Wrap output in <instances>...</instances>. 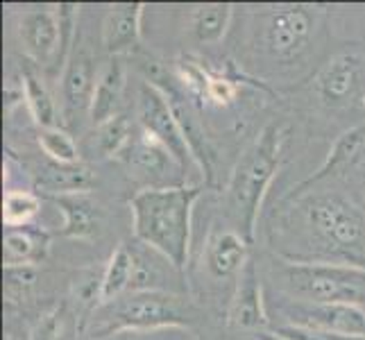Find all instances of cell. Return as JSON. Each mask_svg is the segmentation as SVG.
<instances>
[{
  "label": "cell",
  "instance_id": "9a60e30c",
  "mask_svg": "<svg viewBox=\"0 0 365 340\" xmlns=\"http://www.w3.org/2000/svg\"><path fill=\"white\" fill-rule=\"evenodd\" d=\"M55 205L64 216V230L61 234L78 241H89L100 234L103 227V209L86 193H71V195H55Z\"/></svg>",
  "mask_w": 365,
  "mask_h": 340
},
{
  "label": "cell",
  "instance_id": "277c9868",
  "mask_svg": "<svg viewBox=\"0 0 365 340\" xmlns=\"http://www.w3.org/2000/svg\"><path fill=\"white\" fill-rule=\"evenodd\" d=\"M191 320V306L184 297L168 291H134L107 304H98L91 322V336L107 338L123 331L188 326Z\"/></svg>",
  "mask_w": 365,
  "mask_h": 340
},
{
  "label": "cell",
  "instance_id": "cb8c5ba5",
  "mask_svg": "<svg viewBox=\"0 0 365 340\" xmlns=\"http://www.w3.org/2000/svg\"><path fill=\"white\" fill-rule=\"evenodd\" d=\"M41 209V200L30 191H7L3 197V222L7 227H25Z\"/></svg>",
  "mask_w": 365,
  "mask_h": 340
},
{
  "label": "cell",
  "instance_id": "30bf717a",
  "mask_svg": "<svg viewBox=\"0 0 365 340\" xmlns=\"http://www.w3.org/2000/svg\"><path fill=\"white\" fill-rule=\"evenodd\" d=\"M363 86V64L356 55L341 53L334 55L318 73L316 91L329 107H345L361 98Z\"/></svg>",
  "mask_w": 365,
  "mask_h": 340
},
{
  "label": "cell",
  "instance_id": "8992f818",
  "mask_svg": "<svg viewBox=\"0 0 365 340\" xmlns=\"http://www.w3.org/2000/svg\"><path fill=\"white\" fill-rule=\"evenodd\" d=\"M313 30L316 14L309 7L284 5L263 14L259 23V46L274 59H293L307 48Z\"/></svg>",
  "mask_w": 365,
  "mask_h": 340
},
{
  "label": "cell",
  "instance_id": "7402d4cb",
  "mask_svg": "<svg viewBox=\"0 0 365 340\" xmlns=\"http://www.w3.org/2000/svg\"><path fill=\"white\" fill-rule=\"evenodd\" d=\"M234 9L232 5L213 3V5H200L191 14V30L200 43H218L232 23Z\"/></svg>",
  "mask_w": 365,
  "mask_h": 340
},
{
  "label": "cell",
  "instance_id": "4dcf8cb0",
  "mask_svg": "<svg viewBox=\"0 0 365 340\" xmlns=\"http://www.w3.org/2000/svg\"><path fill=\"white\" fill-rule=\"evenodd\" d=\"M329 338H334V340H365V336H361V338H336V336H329Z\"/></svg>",
  "mask_w": 365,
  "mask_h": 340
},
{
  "label": "cell",
  "instance_id": "ba28073f",
  "mask_svg": "<svg viewBox=\"0 0 365 340\" xmlns=\"http://www.w3.org/2000/svg\"><path fill=\"white\" fill-rule=\"evenodd\" d=\"M293 326L336 338H361L365 336V306L354 304H311L295 302L286 309Z\"/></svg>",
  "mask_w": 365,
  "mask_h": 340
},
{
  "label": "cell",
  "instance_id": "4316f807",
  "mask_svg": "<svg viewBox=\"0 0 365 340\" xmlns=\"http://www.w3.org/2000/svg\"><path fill=\"white\" fill-rule=\"evenodd\" d=\"M238 98V86L234 80L222 78V75H209L207 84V100H211L213 105H232Z\"/></svg>",
  "mask_w": 365,
  "mask_h": 340
},
{
  "label": "cell",
  "instance_id": "d4e9b609",
  "mask_svg": "<svg viewBox=\"0 0 365 340\" xmlns=\"http://www.w3.org/2000/svg\"><path fill=\"white\" fill-rule=\"evenodd\" d=\"M132 123L125 116H116L109 123L100 125V134H98V145L100 153L105 157H120L128 145L132 143Z\"/></svg>",
  "mask_w": 365,
  "mask_h": 340
},
{
  "label": "cell",
  "instance_id": "7a4b0ae2",
  "mask_svg": "<svg viewBox=\"0 0 365 340\" xmlns=\"http://www.w3.org/2000/svg\"><path fill=\"white\" fill-rule=\"evenodd\" d=\"M311 254L304 261L341 263L365 270V213L341 193L293 197Z\"/></svg>",
  "mask_w": 365,
  "mask_h": 340
},
{
  "label": "cell",
  "instance_id": "603a6c76",
  "mask_svg": "<svg viewBox=\"0 0 365 340\" xmlns=\"http://www.w3.org/2000/svg\"><path fill=\"white\" fill-rule=\"evenodd\" d=\"M23 96H25V103H28V109L32 113L34 123L39 125L41 130L57 128L55 100H53V96L48 93L46 86L30 73L23 75Z\"/></svg>",
  "mask_w": 365,
  "mask_h": 340
},
{
  "label": "cell",
  "instance_id": "7c38bea8",
  "mask_svg": "<svg viewBox=\"0 0 365 340\" xmlns=\"http://www.w3.org/2000/svg\"><path fill=\"white\" fill-rule=\"evenodd\" d=\"M230 322L238 329H261L266 324V311H263V293L257 274L255 261H247L241 274L236 277V288L230 302Z\"/></svg>",
  "mask_w": 365,
  "mask_h": 340
},
{
  "label": "cell",
  "instance_id": "484cf974",
  "mask_svg": "<svg viewBox=\"0 0 365 340\" xmlns=\"http://www.w3.org/2000/svg\"><path fill=\"white\" fill-rule=\"evenodd\" d=\"M39 143L41 150L50 157V161L57 163H75L78 161V145H75L73 136L59 128L39 130Z\"/></svg>",
  "mask_w": 365,
  "mask_h": 340
},
{
  "label": "cell",
  "instance_id": "2e32d148",
  "mask_svg": "<svg viewBox=\"0 0 365 340\" xmlns=\"http://www.w3.org/2000/svg\"><path fill=\"white\" fill-rule=\"evenodd\" d=\"M120 159L128 161L138 175H143V177H148V180H163L170 168L184 170L180 166V161L143 130L138 132V136L132 138V143L120 155Z\"/></svg>",
  "mask_w": 365,
  "mask_h": 340
},
{
  "label": "cell",
  "instance_id": "52a82bcc",
  "mask_svg": "<svg viewBox=\"0 0 365 340\" xmlns=\"http://www.w3.org/2000/svg\"><path fill=\"white\" fill-rule=\"evenodd\" d=\"M136 113H138V125H141V130L148 132L157 143L166 148L168 153L180 161V166L184 170L191 166V163L197 166V161L191 153V145H188L180 123L175 118V113L168 105V98L163 96L161 89H157V86L150 82H143L138 86Z\"/></svg>",
  "mask_w": 365,
  "mask_h": 340
},
{
  "label": "cell",
  "instance_id": "3957f363",
  "mask_svg": "<svg viewBox=\"0 0 365 340\" xmlns=\"http://www.w3.org/2000/svg\"><path fill=\"white\" fill-rule=\"evenodd\" d=\"M284 132L277 125L263 128L238 159L227 184V213L236 225V232L250 243L255 238L261 202L272 184L279 166Z\"/></svg>",
  "mask_w": 365,
  "mask_h": 340
},
{
  "label": "cell",
  "instance_id": "ffe728a7",
  "mask_svg": "<svg viewBox=\"0 0 365 340\" xmlns=\"http://www.w3.org/2000/svg\"><path fill=\"white\" fill-rule=\"evenodd\" d=\"M3 252L5 266H36L48 252V234L30 227H7Z\"/></svg>",
  "mask_w": 365,
  "mask_h": 340
},
{
  "label": "cell",
  "instance_id": "6da1fadb",
  "mask_svg": "<svg viewBox=\"0 0 365 340\" xmlns=\"http://www.w3.org/2000/svg\"><path fill=\"white\" fill-rule=\"evenodd\" d=\"M200 186H148L130 200L136 241L166 259L173 268L184 270L191 249L193 207Z\"/></svg>",
  "mask_w": 365,
  "mask_h": 340
},
{
  "label": "cell",
  "instance_id": "8fae6325",
  "mask_svg": "<svg viewBox=\"0 0 365 340\" xmlns=\"http://www.w3.org/2000/svg\"><path fill=\"white\" fill-rule=\"evenodd\" d=\"M19 39L34 61L46 64L64 41L61 21L53 9H30L19 16Z\"/></svg>",
  "mask_w": 365,
  "mask_h": 340
},
{
  "label": "cell",
  "instance_id": "9c48e42d",
  "mask_svg": "<svg viewBox=\"0 0 365 340\" xmlns=\"http://www.w3.org/2000/svg\"><path fill=\"white\" fill-rule=\"evenodd\" d=\"M98 78L100 75L96 71L91 48L75 43L64 64V75H61V100H64V113L68 120L82 111H91Z\"/></svg>",
  "mask_w": 365,
  "mask_h": 340
},
{
  "label": "cell",
  "instance_id": "4fadbf2b",
  "mask_svg": "<svg viewBox=\"0 0 365 340\" xmlns=\"http://www.w3.org/2000/svg\"><path fill=\"white\" fill-rule=\"evenodd\" d=\"M141 16L143 5L125 3L107 11L103 21V46L111 57H120L123 53L136 48L141 41Z\"/></svg>",
  "mask_w": 365,
  "mask_h": 340
},
{
  "label": "cell",
  "instance_id": "e0dca14e",
  "mask_svg": "<svg viewBox=\"0 0 365 340\" xmlns=\"http://www.w3.org/2000/svg\"><path fill=\"white\" fill-rule=\"evenodd\" d=\"M125 91V66L120 57H111L107 61V66L100 71L98 86L93 93V103H91V120L98 125H105L111 118L118 116V107L123 100Z\"/></svg>",
  "mask_w": 365,
  "mask_h": 340
},
{
  "label": "cell",
  "instance_id": "ac0fdd59",
  "mask_svg": "<svg viewBox=\"0 0 365 340\" xmlns=\"http://www.w3.org/2000/svg\"><path fill=\"white\" fill-rule=\"evenodd\" d=\"M36 184H39L50 195H71V193H89L93 186V175L84 163H43L36 172Z\"/></svg>",
  "mask_w": 365,
  "mask_h": 340
},
{
  "label": "cell",
  "instance_id": "83f0119b",
  "mask_svg": "<svg viewBox=\"0 0 365 340\" xmlns=\"http://www.w3.org/2000/svg\"><path fill=\"white\" fill-rule=\"evenodd\" d=\"M5 279L9 293L28 291L36 282V266H5Z\"/></svg>",
  "mask_w": 365,
  "mask_h": 340
},
{
  "label": "cell",
  "instance_id": "5bb4252c",
  "mask_svg": "<svg viewBox=\"0 0 365 340\" xmlns=\"http://www.w3.org/2000/svg\"><path fill=\"white\" fill-rule=\"evenodd\" d=\"M247 261V241L236 230L216 232L207 241L205 263L209 274L216 277V279L238 277Z\"/></svg>",
  "mask_w": 365,
  "mask_h": 340
},
{
  "label": "cell",
  "instance_id": "44dd1931",
  "mask_svg": "<svg viewBox=\"0 0 365 340\" xmlns=\"http://www.w3.org/2000/svg\"><path fill=\"white\" fill-rule=\"evenodd\" d=\"M134 266H136V254L134 247L123 243L114 249L107 268L100 277V304L114 302L116 297L132 291V279H134Z\"/></svg>",
  "mask_w": 365,
  "mask_h": 340
},
{
  "label": "cell",
  "instance_id": "f1b7e54d",
  "mask_svg": "<svg viewBox=\"0 0 365 340\" xmlns=\"http://www.w3.org/2000/svg\"><path fill=\"white\" fill-rule=\"evenodd\" d=\"M61 329H64V318H61V309H55L53 313L41 318L32 331V340H61Z\"/></svg>",
  "mask_w": 365,
  "mask_h": 340
},
{
  "label": "cell",
  "instance_id": "5b68a950",
  "mask_svg": "<svg viewBox=\"0 0 365 340\" xmlns=\"http://www.w3.org/2000/svg\"><path fill=\"white\" fill-rule=\"evenodd\" d=\"M279 286L295 302L365 306V270L322 261H274Z\"/></svg>",
  "mask_w": 365,
  "mask_h": 340
},
{
  "label": "cell",
  "instance_id": "d6986e66",
  "mask_svg": "<svg viewBox=\"0 0 365 340\" xmlns=\"http://www.w3.org/2000/svg\"><path fill=\"white\" fill-rule=\"evenodd\" d=\"M363 145H365V128H354V130L343 132L341 136H338V141L334 143V148L329 150V155H327L322 166L313 172L309 180H304L297 188H293L291 197L302 195L304 193V188H309L311 184H318L320 180H327V177H331V175H338L345 168H349L351 163L359 159Z\"/></svg>",
  "mask_w": 365,
  "mask_h": 340
},
{
  "label": "cell",
  "instance_id": "f546056e",
  "mask_svg": "<svg viewBox=\"0 0 365 340\" xmlns=\"http://www.w3.org/2000/svg\"><path fill=\"white\" fill-rule=\"evenodd\" d=\"M259 340H288L279 334H259Z\"/></svg>",
  "mask_w": 365,
  "mask_h": 340
}]
</instances>
